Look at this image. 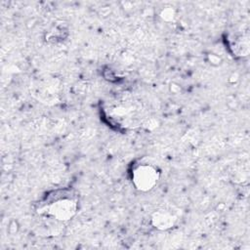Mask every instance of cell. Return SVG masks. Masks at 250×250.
Returning a JSON list of instances; mask_svg holds the SVG:
<instances>
[{
    "mask_svg": "<svg viewBox=\"0 0 250 250\" xmlns=\"http://www.w3.org/2000/svg\"><path fill=\"white\" fill-rule=\"evenodd\" d=\"M160 173L156 167L151 164L137 165L132 172V183L136 189L146 192L151 190L158 183Z\"/></svg>",
    "mask_w": 250,
    "mask_h": 250,
    "instance_id": "cell-1",
    "label": "cell"
},
{
    "mask_svg": "<svg viewBox=\"0 0 250 250\" xmlns=\"http://www.w3.org/2000/svg\"><path fill=\"white\" fill-rule=\"evenodd\" d=\"M77 212V201L71 197H61L51 201L46 207V213L50 217L65 222L72 219Z\"/></svg>",
    "mask_w": 250,
    "mask_h": 250,
    "instance_id": "cell-2",
    "label": "cell"
},
{
    "mask_svg": "<svg viewBox=\"0 0 250 250\" xmlns=\"http://www.w3.org/2000/svg\"><path fill=\"white\" fill-rule=\"evenodd\" d=\"M176 223V217L169 211L159 209L153 212L151 216L152 226L160 230H167L174 227Z\"/></svg>",
    "mask_w": 250,
    "mask_h": 250,
    "instance_id": "cell-3",
    "label": "cell"
},
{
    "mask_svg": "<svg viewBox=\"0 0 250 250\" xmlns=\"http://www.w3.org/2000/svg\"><path fill=\"white\" fill-rule=\"evenodd\" d=\"M160 16L165 21H171V20H173V18L175 16V13L171 8H166L161 12Z\"/></svg>",
    "mask_w": 250,
    "mask_h": 250,
    "instance_id": "cell-4",
    "label": "cell"
}]
</instances>
